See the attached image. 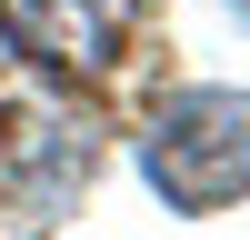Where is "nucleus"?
<instances>
[{"label": "nucleus", "mask_w": 250, "mask_h": 240, "mask_svg": "<svg viewBox=\"0 0 250 240\" xmlns=\"http://www.w3.org/2000/svg\"><path fill=\"white\" fill-rule=\"evenodd\" d=\"M140 170L170 200L180 220H210L250 190V100L240 90H170L150 110V140H140Z\"/></svg>", "instance_id": "nucleus-1"}, {"label": "nucleus", "mask_w": 250, "mask_h": 240, "mask_svg": "<svg viewBox=\"0 0 250 240\" xmlns=\"http://www.w3.org/2000/svg\"><path fill=\"white\" fill-rule=\"evenodd\" d=\"M140 0H0V30L50 70H110Z\"/></svg>", "instance_id": "nucleus-2"}, {"label": "nucleus", "mask_w": 250, "mask_h": 240, "mask_svg": "<svg viewBox=\"0 0 250 240\" xmlns=\"http://www.w3.org/2000/svg\"><path fill=\"white\" fill-rule=\"evenodd\" d=\"M240 10H250V0H240Z\"/></svg>", "instance_id": "nucleus-3"}]
</instances>
